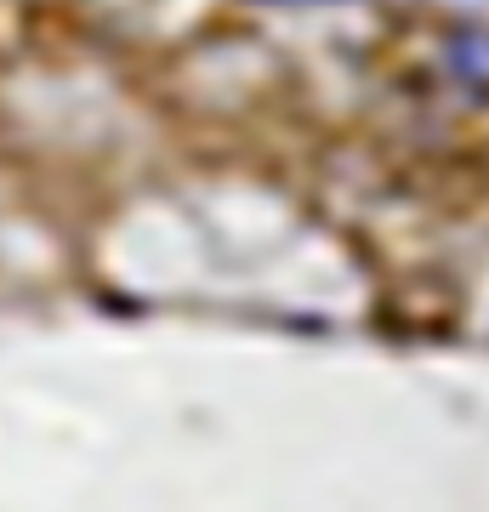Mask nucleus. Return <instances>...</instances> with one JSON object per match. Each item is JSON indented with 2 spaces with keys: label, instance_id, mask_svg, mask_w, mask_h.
Returning <instances> with one entry per match:
<instances>
[]
</instances>
